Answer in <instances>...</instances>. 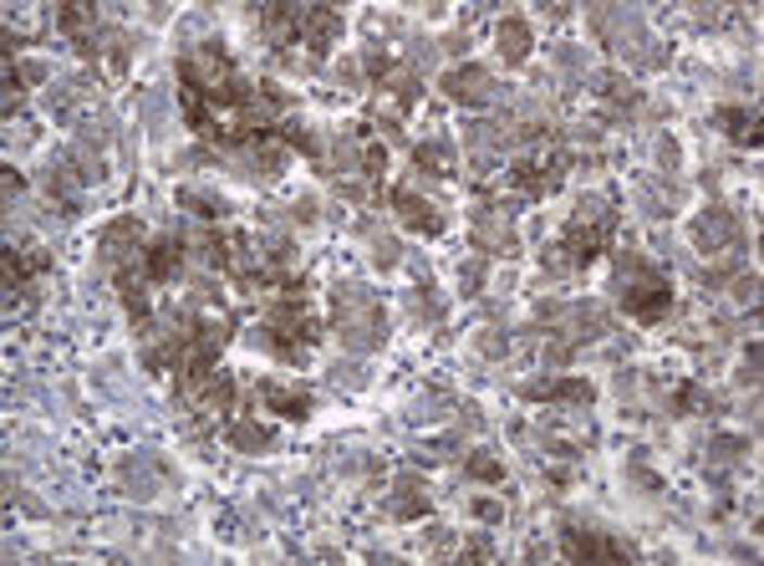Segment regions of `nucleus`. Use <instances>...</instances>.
I'll return each mask as SVG.
<instances>
[{
  "label": "nucleus",
  "mask_w": 764,
  "mask_h": 566,
  "mask_svg": "<svg viewBox=\"0 0 764 566\" xmlns=\"http://www.w3.org/2000/svg\"><path fill=\"white\" fill-rule=\"evenodd\" d=\"M296 41H306L311 56H327L332 41H342V16H336V11H321V5H301Z\"/></svg>",
  "instance_id": "5"
},
{
  "label": "nucleus",
  "mask_w": 764,
  "mask_h": 566,
  "mask_svg": "<svg viewBox=\"0 0 764 566\" xmlns=\"http://www.w3.org/2000/svg\"><path fill=\"white\" fill-rule=\"evenodd\" d=\"M387 200H393V215H398L408 230H418V235H444V215H438V204L423 200L418 189H403V184H398V189H393Z\"/></svg>",
  "instance_id": "6"
},
{
  "label": "nucleus",
  "mask_w": 764,
  "mask_h": 566,
  "mask_svg": "<svg viewBox=\"0 0 764 566\" xmlns=\"http://www.w3.org/2000/svg\"><path fill=\"white\" fill-rule=\"evenodd\" d=\"M51 266L47 250H31V246H5V286L21 291V286H31L41 271Z\"/></svg>",
  "instance_id": "11"
},
{
  "label": "nucleus",
  "mask_w": 764,
  "mask_h": 566,
  "mask_svg": "<svg viewBox=\"0 0 764 566\" xmlns=\"http://www.w3.org/2000/svg\"><path fill=\"white\" fill-rule=\"evenodd\" d=\"M266 408H276L281 418H306L311 414V393L306 388H285V383H260Z\"/></svg>",
  "instance_id": "13"
},
{
  "label": "nucleus",
  "mask_w": 764,
  "mask_h": 566,
  "mask_svg": "<svg viewBox=\"0 0 764 566\" xmlns=\"http://www.w3.org/2000/svg\"><path fill=\"white\" fill-rule=\"evenodd\" d=\"M561 546L571 562H627L632 546L622 541H607L601 531H582V526H565L561 531Z\"/></svg>",
  "instance_id": "4"
},
{
  "label": "nucleus",
  "mask_w": 764,
  "mask_h": 566,
  "mask_svg": "<svg viewBox=\"0 0 764 566\" xmlns=\"http://www.w3.org/2000/svg\"><path fill=\"white\" fill-rule=\"evenodd\" d=\"M495 51L505 56V67H520V62L531 56V26H525L520 16L499 21V26H495Z\"/></svg>",
  "instance_id": "12"
},
{
  "label": "nucleus",
  "mask_w": 764,
  "mask_h": 566,
  "mask_svg": "<svg viewBox=\"0 0 764 566\" xmlns=\"http://www.w3.org/2000/svg\"><path fill=\"white\" fill-rule=\"evenodd\" d=\"M102 266L113 271H128V266H143V225L138 219H113L102 230Z\"/></svg>",
  "instance_id": "3"
},
{
  "label": "nucleus",
  "mask_w": 764,
  "mask_h": 566,
  "mask_svg": "<svg viewBox=\"0 0 764 566\" xmlns=\"http://www.w3.org/2000/svg\"><path fill=\"white\" fill-rule=\"evenodd\" d=\"M372 261H378V266H393V261H398V240H393V235H378V240H372Z\"/></svg>",
  "instance_id": "20"
},
{
  "label": "nucleus",
  "mask_w": 764,
  "mask_h": 566,
  "mask_svg": "<svg viewBox=\"0 0 764 566\" xmlns=\"http://www.w3.org/2000/svg\"><path fill=\"white\" fill-rule=\"evenodd\" d=\"M474 246L489 250V255H515V230H510V219H505L499 204H484L474 215Z\"/></svg>",
  "instance_id": "9"
},
{
  "label": "nucleus",
  "mask_w": 764,
  "mask_h": 566,
  "mask_svg": "<svg viewBox=\"0 0 764 566\" xmlns=\"http://www.w3.org/2000/svg\"><path fill=\"white\" fill-rule=\"evenodd\" d=\"M489 556H495V546H489L484 536H474V541L464 546V562H489Z\"/></svg>",
  "instance_id": "21"
},
{
  "label": "nucleus",
  "mask_w": 764,
  "mask_h": 566,
  "mask_svg": "<svg viewBox=\"0 0 764 566\" xmlns=\"http://www.w3.org/2000/svg\"><path fill=\"white\" fill-rule=\"evenodd\" d=\"M413 159H418V174H449L454 168V153L444 143H418Z\"/></svg>",
  "instance_id": "17"
},
{
  "label": "nucleus",
  "mask_w": 764,
  "mask_h": 566,
  "mask_svg": "<svg viewBox=\"0 0 764 566\" xmlns=\"http://www.w3.org/2000/svg\"><path fill=\"white\" fill-rule=\"evenodd\" d=\"M469 475H474V480H505V465H499L495 454H469Z\"/></svg>",
  "instance_id": "19"
},
{
  "label": "nucleus",
  "mask_w": 764,
  "mask_h": 566,
  "mask_svg": "<svg viewBox=\"0 0 764 566\" xmlns=\"http://www.w3.org/2000/svg\"><path fill=\"white\" fill-rule=\"evenodd\" d=\"M423 511H429V495L418 490V480H413V475H403V480H398V495H393V516L418 520V516H423Z\"/></svg>",
  "instance_id": "14"
},
{
  "label": "nucleus",
  "mask_w": 764,
  "mask_h": 566,
  "mask_svg": "<svg viewBox=\"0 0 764 566\" xmlns=\"http://www.w3.org/2000/svg\"><path fill=\"white\" fill-rule=\"evenodd\" d=\"M693 240H698V250H703V255H724L729 246H739V219H734L724 204H709V215L698 219Z\"/></svg>",
  "instance_id": "8"
},
{
  "label": "nucleus",
  "mask_w": 764,
  "mask_h": 566,
  "mask_svg": "<svg viewBox=\"0 0 764 566\" xmlns=\"http://www.w3.org/2000/svg\"><path fill=\"white\" fill-rule=\"evenodd\" d=\"M474 516H480V520H499V516H505V505H499V500H474Z\"/></svg>",
  "instance_id": "22"
},
{
  "label": "nucleus",
  "mask_w": 764,
  "mask_h": 566,
  "mask_svg": "<svg viewBox=\"0 0 764 566\" xmlns=\"http://www.w3.org/2000/svg\"><path fill=\"white\" fill-rule=\"evenodd\" d=\"M183 240L179 235H164V240H153V246H143V276H149L153 286H168L174 276H179V266H183Z\"/></svg>",
  "instance_id": "10"
},
{
  "label": "nucleus",
  "mask_w": 764,
  "mask_h": 566,
  "mask_svg": "<svg viewBox=\"0 0 764 566\" xmlns=\"http://www.w3.org/2000/svg\"><path fill=\"white\" fill-rule=\"evenodd\" d=\"M718 128L729 138H739V143H754L760 138V128H754V108H718Z\"/></svg>",
  "instance_id": "15"
},
{
  "label": "nucleus",
  "mask_w": 764,
  "mask_h": 566,
  "mask_svg": "<svg viewBox=\"0 0 764 566\" xmlns=\"http://www.w3.org/2000/svg\"><path fill=\"white\" fill-rule=\"evenodd\" d=\"M179 204L200 219H225V200H219V194H204V189H179Z\"/></svg>",
  "instance_id": "16"
},
{
  "label": "nucleus",
  "mask_w": 764,
  "mask_h": 566,
  "mask_svg": "<svg viewBox=\"0 0 764 566\" xmlns=\"http://www.w3.org/2000/svg\"><path fill=\"white\" fill-rule=\"evenodd\" d=\"M230 444H240V450H250V454H260L270 444V433L260 429V424H230Z\"/></svg>",
  "instance_id": "18"
},
{
  "label": "nucleus",
  "mask_w": 764,
  "mask_h": 566,
  "mask_svg": "<svg viewBox=\"0 0 764 566\" xmlns=\"http://www.w3.org/2000/svg\"><path fill=\"white\" fill-rule=\"evenodd\" d=\"M444 92L454 102H464V108H484V102H495V77L484 67H449L444 72Z\"/></svg>",
  "instance_id": "7"
},
{
  "label": "nucleus",
  "mask_w": 764,
  "mask_h": 566,
  "mask_svg": "<svg viewBox=\"0 0 764 566\" xmlns=\"http://www.w3.org/2000/svg\"><path fill=\"white\" fill-rule=\"evenodd\" d=\"M616 271H622V286L616 297L627 306V317L637 322H663L667 306H673V286H667V271H658L642 255V250H622L616 255Z\"/></svg>",
  "instance_id": "1"
},
{
  "label": "nucleus",
  "mask_w": 764,
  "mask_h": 566,
  "mask_svg": "<svg viewBox=\"0 0 764 566\" xmlns=\"http://www.w3.org/2000/svg\"><path fill=\"white\" fill-rule=\"evenodd\" d=\"M336 332H342V342H347L352 352L382 348L387 322H382L378 297H372V291H362V286H342V291H336Z\"/></svg>",
  "instance_id": "2"
}]
</instances>
